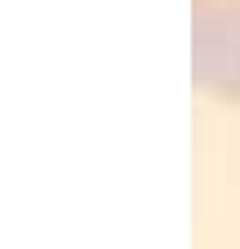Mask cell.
Listing matches in <instances>:
<instances>
[{"mask_svg": "<svg viewBox=\"0 0 240 249\" xmlns=\"http://www.w3.org/2000/svg\"><path fill=\"white\" fill-rule=\"evenodd\" d=\"M191 62L209 93L240 98V0H191Z\"/></svg>", "mask_w": 240, "mask_h": 249, "instance_id": "6da1fadb", "label": "cell"}]
</instances>
